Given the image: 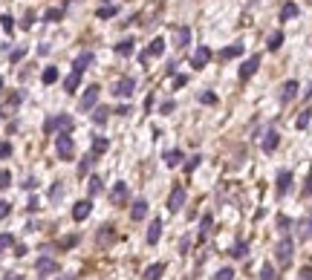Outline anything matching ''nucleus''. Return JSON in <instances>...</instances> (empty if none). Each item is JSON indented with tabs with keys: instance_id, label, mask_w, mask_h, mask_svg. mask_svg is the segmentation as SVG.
Here are the masks:
<instances>
[{
	"instance_id": "obj_1",
	"label": "nucleus",
	"mask_w": 312,
	"mask_h": 280,
	"mask_svg": "<svg viewBox=\"0 0 312 280\" xmlns=\"http://www.w3.org/2000/svg\"><path fill=\"white\" fill-rule=\"evenodd\" d=\"M110 93H113L116 98H133V93H136V78H133V75L119 78V81L110 87Z\"/></svg>"
},
{
	"instance_id": "obj_2",
	"label": "nucleus",
	"mask_w": 312,
	"mask_h": 280,
	"mask_svg": "<svg viewBox=\"0 0 312 280\" xmlns=\"http://www.w3.org/2000/svg\"><path fill=\"white\" fill-rule=\"evenodd\" d=\"M98 95H101V87H98V84H90V87L84 90V95H81V101H78L81 113H90V110H95V104H98Z\"/></svg>"
},
{
	"instance_id": "obj_3",
	"label": "nucleus",
	"mask_w": 312,
	"mask_h": 280,
	"mask_svg": "<svg viewBox=\"0 0 312 280\" xmlns=\"http://www.w3.org/2000/svg\"><path fill=\"white\" fill-rule=\"evenodd\" d=\"M72 127H75V121H72V116H67V113H61V116H55V118H46V124H44L46 133H52V130L72 133Z\"/></svg>"
},
{
	"instance_id": "obj_4",
	"label": "nucleus",
	"mask_w": 312,
	"mask_h": 280,
	"mask_svg": "<svg viewBox=\"0 0 312 280\" xmlns=\"http://www.w3.org/2000/svg\"><path fill=\"white\" fill-rule=\"evenodd\" d=\"M292 248H295V243H292L289 237H283V240L277 243L275 260H277V266H280V268H289V263H292Z\"/></svg>"
},
{
	"instance_id": "obj_5",
	"label": "nucleus",
	"mask_w": 312,
	"mask_h": 280,
	"mask_svg": "<svg viewBox=\"0 0 312 280\" xmlns=\"http://www.w3.org/2000/svg\"><path fill=\"white\" fill-rule=\"evenodd\" d=\"M55 151H58V156H61L64 162L75 156V142H72V136H69V133H58V139H55Z\"/></svg>"
},
{
	"instance_id": "obj_6",
	"label": "nucleus",
	"mask_w": 312,
	"mask_h": 280,
	"mask_svg": "<svg viewBox=\"0 0 312 280\" xmlns=\"http://www.w3.org/2000/svg\"><path fill=\"white\" fill-rule=\"evenodd\" d=\"M182 205H185V188L182 185H173L171 197H168V211H173V214H176Z\"/></svg>"
},
{
	"instance_id": "obj_7",
	"label": "nucleus",
	"mask_w": 312,
	"mask_h": 280,
	"mask_svg": "<svg viewBox=\"0 0 312 280\" xmlns=\"http://www.w3.org/2000/svg\"><path fill=\"white\" fill-rule=\"evenodd\" d=\"M90 214H92V202H90V199H78V202H75V208H72V220L84 222Z\"/></svg>"
},
{
	"instance_id": "obj_8",
	"label": "nucleus",
	"mask_w": 312,
	"mask_h": 280,
	"mask_svg": "<svg viewBox=\"0 0 312 280\" xmlns=\"http://www.w3.org/2000/svg\"><path fill=\"white\" fill-rule=\"evenodd\" d=\"M35 268H38V274H41V277H46V274H58V263L52 260V257H38Z\"/></svg>"
},
{
	"instance_id": "obj_9",
	"label": "nucleus",
	"mask_w": 312,
	"mask_h": 280,
	"mask_svg": "<svg viewBox=\"0 0 312 280\" xmlns=\"http://www.w3.org/2000/svg\"><path fill=\"white\" fill-rule=\"evenodd\" d=\"M208 61H211V49H208V47H196V52L191 55V67H194V70H202Z\"/></svg>"
},
{
	"instance_id": "obj_10",
	"label": "nucleus",
	"mask_w": 312,
	"mask_h": 280,
	"mask_svg": "<svg viewBox=\"0 0 312 280\" xmlns=\"http://www.w3.org/2000/svg\"><path fill=\"white\" fill-rule=\"evenodd\" d=\"M257 67H260V55H252V58L240 67V81H249L254 72H257Z\"/></svg>"
},
{
	"instance_id": "obj_11",
	"label": "nucleus",
	"mask_w": 312,
	"mask_h": 280,
	"mask_svg": "<svg viewBox=\"0 0 312 280\" xmlns=\"http://www.w3.org/2000/svg\"><path fill=\"white\" fill-rule=\"evenodd\" d=\"M125 199H127V182H116L110 188V202L113 205H125Z\"/></svg>"
},
{
	"instance_id": "obj_12",
	"label": "nucleus",
	"mask_w": 312,
	"mask_h": 280,
	"mask_svg": "<svg viewBox=\"0 0 312 280\" xmlns=\"http://www.w3.org/2000/svg\"><path fill=\"white\" fill-rule=\"evenodd\" d=\"M277 145H280V133H277V130H269L263 136V145H260V148H263V153H275Z\"/></svg>"
},
{
	"instance_id": "obj_13",
	"label": "nucleus",
	"mask_w": 312,
	"mask_h": 280,
	"mask_svg": "<svg viewBox=\"0 0 312 280\" xmlns=\"http://www.w3.org/2000/svg\"><path fill=\"white\" fill-rule=\"evenodd\" d=\"M289 185H292V171H280L277 174V197H286V191H289Z\"/></svg>"
},
{
	"instance_id": "obj_14",
	"label": "nucleus",
	"mask_w": 312,
	"mask_h": 280,
	"mask_svg": "<svg viewBox=\"0 0 312 280\" xmlns=\"http://www.w3.org/2000/svg\"><path fill=\"white\" fill-rule=\"evenodd\" d=\"M295 95H298V81H286L280 87V104H289Z\"/></svg>"
},
{
	"instance_id": "obj_15",
	"label": "nucleus",
	"mask_w": 312,
	"mask_h": 280,
	"mask_svg": "<svg viewBox=\"0 0 312 280\" xmlns=\"http://www.w3.org/2000/svg\"><path fill=\"white\" fill-rule=\"evenodd\" d=\"M95 61V55H92L90 49H84L78 58H75V64H72V70H78V72H84V70H90V64Z\"/></svg>"
},
{
	"instance_id": "obj_16",
	"label": "nucleus",
	"mask_w": 312,
	"mask_h": 280,
	"mask_svg": "<svg viewBox=\"0 0 312 280\" xmlns=\"http://www.w3.org/2000/svg\"><path fill=\"white\" fill-rule=\"evenodd\" d=\"M133 52H136V41H133V38H125V41L116 44V55H122V58L133 55Z\"/></svg>"
},
{
	"instance_id": "obj_17",
	"label": "nucleus",
	"mask_w": 312,
	"mask_h": 280,
	"mask_svg": "<svg viewBox=\"0 0 312 280\" xmlns=\"http://www.w3.org/2000/svg\"><path fill=\"white\" fill-rule=\"evenodd\" d=\"M130 217H133V222L145 220V217H148V199H136L133 208H130Z\"/></svg>"
},
{
	"instance_id": "obj_18",
	"label": "nucleus",
	"mask_w": 312,
	"mask_h": 280,
	"mask_svg": "<svg viewBox=\"0 0 312 280\" xmlns=\"http://www.w3.org/2000/svg\"><path fill=\"white\" fill-rule=\"evenodd\" d=\"M173 41H176V49H185L188 44H191V29H188V26H176Z\"/></svg>"
},
{
	"instance_id": "obj_19",
	"label": "nucleus",
	"mask_w": 312,
	"mask_h": 280,
	"mask_svg": "<svg viewBox=\"0 0 312 280\" xmlns=\"http://www.w3.org/2000/svg\"><path fill=\"white\" fill-rule=\"evenodd\" d=\"M145 55H148V58H162V55H165V41H162V38H153Z\"/></svg>"
},
{
	"instance_id": "obj_20",
	"label": "nucleus",
	"mask_w": 312,
	"mask_h": 280,
	"mask_svg": "<svg viewBox=\"0 0 312 280\" xmlns=\"http://www.w3.org/2000/svg\"><path fill=\"white\" fill-rule=\"evenodd\" d=\"M78 84H81V72L72 70L67 78H64V93H75V90H78Z\"/></svg>"
},
{
	"instance_id": "obj_21",
	"label": "nucleus",
	"mask_w": 312,
	"mask_h": 280,
	"mask_svg": "<svg viewBox=\"0 0 312 280\" xmlns=\"http://www.w3.org/2000/svg\"><path fill=\"white\" fill-rule=\"evenodd\" d=\"M159 237H162V220L156 217V220L150 222V228H148V243L156 245V243H159Z\"/></svg>"
},
{
	"instance_id": "obj_22",
	"label": "nucleus",
	"mask_w": 312,
	"mask_h": 280,
	"mask_svg": "<svg viewBox=\"0 0 312 280\" xmlns=\"http://www.w3.org/2000/svg\"><path fill=\"white\" fill-rule=\"evenodd\" d=\"M110 151V139L107 136H92V153L95 156H101V153Z\"/></svg>"
},
{
	"instance_id": "obj_23",
	"label": "nucleus",
	"mask_w": 312,
	"mask_h": 280,
	"mask_svg": "<svg viewBox=\"0 0 312 280\" xmlns=\"http://www.w3.org/2000/svg\"><path fill=\"white\" fill-rule=\"evenodd\" d=\"M162 274H165V263H153L145 268V280H159Z\"/></svg>"
},
{
	"instance_id": "obj_24",
	"label": "nucleus",
	"mask_w": 312,
	"mask_h": 280,
	"mask_svg": "<svg viewBox=\"0 0 312 280\" xmlns=\"http://www.w3.org/2000/svg\"><path fill=\"white\" fill-rule=\"evenodd\" d=\"M266 47H269V52H277V49L283 47V32L277 29V32H272L269 35V41H266Z\"/></svg>"
},
{
	"instance_id": "obj_25",
	"label": "nucleus",
	"mask_w": 312,
	"mask_h": 280,
	"mask_svg": "<svg viewBox=\"0 0 312 280\" xmlns=\"http://www.w3.org/2000/svg\"><path fill=\"white\" fill-rule=\"evenodd\" d=\"M240 55H243V44H234V47H226L223 52H220V58H223V61L240 58Z\"/></svg>"
},
{
	"instance_id": "obj_26",
	"label": "nucleus",
	"mask_w": 312,
	"mask_h": 280,
	"mask_svg": "<svg viewBox=\"0 0 312 280\" xmlns=\"http://www.w3.org/2000/svg\"><path fill=\"white\" fill-rule=\"evenodd\" d=\"M107 118H110V110H107V107H95V110H92V121H95L98 127L107 124Z\"/></svg>"
},
{
	"instance_id": "obj_27",
	"label": "nucleus",
	"mask_w": 312,
	"mask_h": 280,
	"mask_svg": "<svg viewBox=\"0 0 312 280\" xmlns=\"http://www.w3.org/2000/svg\"><path fill=\"white\" fill-rule=\"evenodd\" d=\"M300 15V9L295 6V3H286L283 9H280V21H292V18H298Z\"/></svg>"
},
{
	"instance_id": "obj_28",
	"label": "nucleus",
	"mask_w": 312,
	"mask_h": 280,
	"mask_svg": "<svg viewBox=\"0 0 312 280\" xmlns=\"http://www.w3.org/2000/svg\"><path fill=\"white\" fill-rule=\"evenodd\" d=\"M211 214H205L202 220H199V243H205V237H208V231H211Z\"/></svg>"
},
{
	"instance_id": "obj_29",
	"label": "nucleus",
	"mask_w": 312,
	"mask_h": 280,
	"mask_svg": "<svg viewBox=\"0 0 312 280\" xmlns=\"http://www.w3.org/2000/svg\"><path fill=\"white\" fill-rule=\"evenodd\" d=\"M246 254H249V245L243 243V240H237V243L231 245V257H234V260H243Z\"/></svg>"
},
{
	"instance_id": "obj_30",
	"label": "nucleus",
	"mask_w": 312,
	"mask_h": 280,
	"mask_svg": "<svg viewBox=\"0 0 312 280\" xmlns=\"http://www.w3.org/2000/svg\"><path fill=\"white\" fill-rule=\"evenodd\" d=\"M182 159H185L182 151H168V153H165V165H168V168H176Z\"/></svg>"
},
{
	"instance_id": "obj_31",
	"label": "nucleus",
	"mask_w": 312,
	"mask_h": 280,
	"mask_svg": "<svg viewBox=\"0 0 312 280\" xmlns=\"http://www.w3.org/2000/svg\"><path fill=\"white\" fill-rule=\"evenodd\" d=\"M64 191H67V188H64V182H55V185L49 188V199H52V202H61Z\"/></svg>"
},
{
	"instance_id": "obj_32",
	"label": "nucleus",
	"mask_w": 312,
	"mask_h": 280,
	"mask_svg": "<svg viewBox=\"0 0 312 280\" xmlns=\"http://www.w3.org/2000/svg\"><path fill=\"white\" fill-rule=\"evenodd\" d=\"M309 118H312V110L306 107V110H303V113L298 116V121H295V127H298V130H306V127H309Z\"/></svg>"
},
{
	"instance_id": "obj_33",
	"label": "nucleus",
	"mask_w": 312,
	"mask_h": 280,
	"mask_svg": "<svg viewBox=\"0 0 312 280\" xmlns=\"http://www.w3.org/2000/svg\"><path fill=\"white\" fill-rule=\"evenodd\" d=\"M95 159H98L95 153H90L87 159H81V165H78V176H87V171H90V168H92V162H95Z\"/></svg>"
},
{
	"instance_id": "obj_34",
	"label": "nucleus",
	"mask_w": 312,
	"mask_h": 280,
	"mask_svg": "<svg viewBox=\"0 0 312 280\" xmlns=\"http://www.w3.org/2000/svg\"><path fill=\"white\" fill-rule=\"evenodd\" d=\"M41 81H44V84H55L58 81V70H55V67H46L44 75H41Z\"/></svg>"
},
{
	"instance_id": "obj_35",
	"label": "nucleus",
	"mask_w": 312,
	"mask_h": 280,
	"mask_svg": "<svg viewBox=\"0 0 312 280\" xmlns=\"http://www.w3.org/2000/svg\"><path fill=\"white\" fill-rule=\"evenodd\" d=\"M64 18V9H46V15H44V21H49V24H58Z\"/></svg>"
},
{
	"instance_id": "obj_36",
	"label": "nucleus",
	"mask_w": 312,
	"mask_h": 280,
	"mask_svg": "<svg viewBox=\"0 0 312 280\" xmlns=\"http://www.w3.org/2000/svg\"><path fill=\"white\" fill-rule=\"evenodd\" d=\"M199 162H202V156H199V153H196V156H191V159L185 162V174H194L196 168H199Z\"/></svg>"
},
{
	"instance_id": "obj_37",
	"label": "nucleus",
	"mask_w": 312,
	"mask_h": 280,
	"mask_svg": "<svg viewBox=\"0 0 312 280\" xmlns=\"http://www.w3.org/2000/svg\"><path fill=\"white\" fill-rule=\"evenodd\" d=\"M95 15H98L101 21H107V18H116V15H119V9H116V6H101Z\"/></svg>"
},
{
	"instance_id": "obj_38",
	"label": "nucleus",
	"mask_w": 312,
	"mask_h": 280,
	"mask_svg": "<svg viewBox=\"0 0 312 280\" xmlns=\"http://www.w3.org/2000/svg\"><path fill=\"white\" fill-rule=\"evenodd\" d=\"M0 24H3V32H6V35L15 32V18H12V15H3V18H0Z\"/></svg>"
},
{
	"instance_id": "obj_39",
	"label": "nucleus",
	"mask_w": 312,
	"mask_h": 280,
	"mask_svg": "<svg viewBox=\"0 0 312 280\" xmlns=\"http://www.w3.org/2000/svg\"><path fill=\"white\" fill-rule=\"evenodd\" d=\"M260 280H275V268H272V263H263V268H260Z\"/></svg>"
},
{
	"instance_id": "obj_40",
	"label": "nucleus",
	"mask_w": 312,
	"mask_h": 280,
	"mask_svg": "<svg viewBox=\"0 0 312 280\" xmlns=\"http://www.w3.org/2000/svg\"><path fill=\"white\" fill-rule=\"evenodd\" d=\"M300 237L303 240H312V217L306 222H300Z\"/></svg>"
},
{
	"instance_id": "obj_41",
	"label": "nucleus",
	"mask_w": 312,
	"mask_h": 280,
	"mask_svg": "<svg viewBox=\"0 0 312 280\" xmlns=\"http://www.w3.org/2000/svg\"><path fill=\"white\" fill-rule=\"evenodd\" d=\"M214 280H234V268H229V266L220 268L217 274H214Z\"/></svg>"
},
{
	"instance_id": "obj_42",
	"label": "nucleus",
	"mask_w": 312,
	"mask_h": 280,
	"mask_svg": "<svg viewBox=\"0 0 312 280\" xmlns=\"http://www.w3.org/2000/svg\"><path fill=\"white\" fill-rule=\"evenodd\" d=\"M12 245H15V237H12V234H0V251H6Z\"/></svg>"
},
{
	"instance_id": "obj_43",
	"label": "nucleus",
	"mask_w": 312,
	"mask_h": 280,
	"mask_svg": "<svg viewBox=\"0 0 312 280\" xmlns=\"http://www.w3.org/2000/svg\"><path fill=\"white\" fill-rule=\"evenodd\" d=\"M277 228H280V231H283V234H286L289 228H292V220H289L286 214H280V217H277Z\"/></svg>"
},
{
	"instance_id": "obj_44",
	"label": "nucleus",
	"mask_w": 312,
	"mask_h": 280,
	"mask_svg": "<svg viewBox=\"0 0 312 280\" xmlns=\"http://www.w3.org/2000/svg\"><path fill=\"white\" fill-rule=\"evenodd\" d=\"M12 185V174L9 171H0V191H6Z\"/></svg>"
},
{
	"instance_id": "obj_45",
	"label": "nucleus",
	"mask_w": 312,
	"mask_h": 280,
	"mask_svg": "<svg viewBox=\"0 0 312 280\" xmlns=\"http://www.w3.org/2000/svg\"><path fill=\"white\" fill-rule=\"evenodd\" d=\"M87 182H90V194H98V191H101V179H98V176H90Z\"/></svg>"
},
{
	"instance_id": "obj_46",
	"label": "nucleus",
	"mask_w": 312,
	"mask_h": 280,
	"mask_svg": "<svg viewBox=\"0 0 312 280\" xmlns=\"http://www.w3.org/2000/svg\"><path fill=\"white\" fill-rule=\"evenodd\" d=\"M23 55H26V49H23V47H18V49H15V52L9 55V61H12V64H18V61H23Z\"/></svg>"
},
{
	"instance_id": "obj_47",
	"label": "nucleus",
	"mask_w": 312,
	"mask_h": 280,
	"mask_svg": "<svg viewBox=\"0 0 312 280\" xmlns=\"http://www.w3.org/2000/svg\"><path fill=\"white\" fill-rule=\"evenodd\" d=\"M199 101H202V104H217V95L214 93H199Z\"/></svg>"
},
{
	"instance_id": "obj_48",
	"label": "nucleus",
	"mask_w": 312,
	"mask_h": 280,
	"mask_svg": "<svg viewBox=\"0 0 312 280\" xmlns=\"http://www.w3.org/2000/svg\"><path fill=\"white\" fill-rule=\"evenodd\" d=\"M173 110H176V104H173V101H165V104L159 107V113H162V116H171Z\"/></svg>"
},
{
	"instance_id": "obj_49",
	"label": "nucleus",
	"mask_w": 312,
	"mask_h": 280,
	"mask_svg": "<svg viewBox=\"0 0 312 280\" xmlns=\"http://www.w3.org/2000/svg\"><path fill=\"white\" fill-rule=\"evenodd\" d=\"M9 211H12V205L6 202V199H0V220H6V217H9Z\"/></svg>"
},
{
	"instance_id": "obj_50",
	"label": "nucleus",
	"mask_w": 312,
	"mask_h": 280,
	"mask_svg": "<svg viewBox=\"0 0 312 280\" xmlns=\"http://www.w3.org/2000/svg\"><path fill=\"white\" fill-rule=\"evenodd\" d=\"M6 156H12V145L9 142H0V159H6Z\"/></svg>"
},
{
	"instance_id": "obj_51",
	"label": "nucleus",
	"mask_w": 312,
	"mask_h": 280,
	"mask_svg": "<svg viewBox=\"0 0 312 280\" xmlns=\"http://www.w3.org/2000/svg\"><path fill=\"white\" fill-rule=\"evenodd\" d=\"M75 243H78V237H75V234H72V237H64V240H61V248H72Z\"/></svg>"
},
{
	"instance_id": "obj_52",
	"label": "nucleus",
	"mask_w": 312,
	"mask_h": 280,
	"mask_svg": "<svg viewBox=\"0 0 312 280\" xmlns=\"http://www.w3.org/2000/svg\"><path fill=\"white\" fill-rule=\"evenodd\" d=\"M188 248H191V237H182L179 240V254H188Z\"/></svg>"
},
{
	"instance_id": "obj_53",
	"label": "nucleus",
	"mask_w": 312,
	"mask_h": 280,
	"mask_svg": "<svg viewBox=\"0 0 312 280\" xmlns=\"http://www.w3.org/2000/svg\"><path fill=\"white\" fill-rule=\"evenodd\" d=\"M185 84H188V78H185V75H173V87H176V90H179V87H185Z\"/></svg>"
},
{
	"instance_id": "obj_54",
	"label": "nucleus",
	"mask_w": 312,
	"mask_h": 280,
	"mask_svg": "<svg viewBox=\"0 0 312 280\" xmlns=\"http://www.w3.org/2000/svg\"><path fill=\"white\" fill-rule=\"evenodd\" d=\"M15 254H18V257H23V254H26V245H23V243H18V245H15Z\"/></svg>"
},
{
	"instance_id": "obj_55",
	"label": "nucleus",
	"mask_w": 312,
	"mask_h": 280,
	"mask_svg": "<svg viewBox=\"0 0 312 280\" xmlns=\"http://www.w3.org/2000/svg\"><path fill=\"white\" fill-rule=\"evenodd\" d=\"M309 194H312V176L306 179V185H303V197H309Z\"/></svg>"
},
{
	"instance_id": "obj_56",
	"label": "nucleus",
	"mask_w": 312,
	"mask_h": 280,
	"mask_svg": "<svg viewBox=\"0 0 312 280\" xmlns=\"http://www.w3.org/2000/svg\"><path fill=\"white\" fill-rule=\"evenodd\" d=\"M300 280H312V268H309V266H306L303 271H300Z\"/></svg>"
},
{
	"instance_id": "obj_57",
	"label": "nucleus",
	"mask_w": 312,
	"mask_h": 280,
	"mask_svg": "<svg viewBox=\"0 0 312 280\" xmlns=\"http://www.w3.org/2000/svg\"><path fill=\"white\" fill-rule=\"evenodd\" d=\"M35 185H38V179H32V176H29V179H26V182H23V188H29V191H32Z\"/></svg>"
},
{
	"instance_id": "obj_58",
	"label": "nucleus",
	"mask_w": 312,
	"mask_h": 280,
	"mask_svg": "<svg viewBox=\"0 0 312 280\" xmlns=\"http://www.w3.org/2000/svg\"><path fill=\"white\" fill-rule=\"evenodd\" d=\"M6 280H21V277H18V274H6Z\"/></svg>"
},
{
	"instance_id": "obj_59",
	"label": "nucleus",
	"mask_w": 312,
	"mask_h": 280,
	"mask_svg": "<svg viewBox=\"0 0 312 280\" xmlns=\"http://www.w3.org/2000/svg\"><path fill=\"white\" fill-rule=\"evenodd\" d=\"M58 280H75V277H72V274H67V277H58Z\"/></svg>"
},
{
	"instance_id": "obj_60",
	"label": "nucleus",
	"mask_w": 312,
	"mask_h": 280,
	"mask_svg": "<svg viewBox=\"0 0 312 280\" xmlns=\"http://www.w3.org/2000/svg\"><path fill=\"white\" fill-rule=\"evenodd\" d=\"M0 93H3V78H0Z\"/></svg>"
},
{
	"instance_id": "obj_61",
	"label": "nucleus",
	"mask_w": 312,
	"mask_h": 280,
	"mask_svg": "<svg viewBox=\"0 0 312 280\" xmlns=\"http://www.w3.org/2000/svg\"><path fill=\"white\" fill-rule=\"evenodd\" d=\"M104 3H110V0H104Z\"/></svg>"
}]
</instances>
